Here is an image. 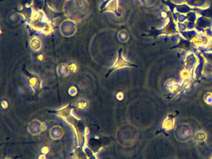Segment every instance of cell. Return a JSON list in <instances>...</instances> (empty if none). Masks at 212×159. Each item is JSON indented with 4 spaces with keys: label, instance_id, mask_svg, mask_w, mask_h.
I'll use <instances>...</instances> for the list:
<instances>
[]
</instances>
